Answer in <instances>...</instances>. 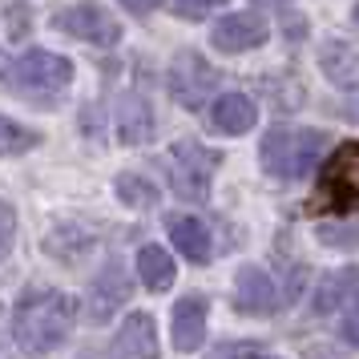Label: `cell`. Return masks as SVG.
I'll list each match as a JSON object with an SVG mask.
<instances>
[{"label": "cell", "mask_w": 359, "mask_h": 359, "mask_svg": "<svg viewBox=\"0 0 359 359\" xmlns=\"http://www.w3.org/2000/svg\"><path fill=\"white\" fill-rule=\"evenodd\" d=\"M114 359H158V327H154V315L146 311H133L130 319L121 323L117 339L109 343Z\"/></svg>", "instance_id": "11"}, {"label": "cell", "mask_w": 359, "mask_h": 359, "mask_svg": "<svg viewBox=\"0 0 359 359\" xmlns=\"http://www.w3.org/2000/svg\"><path fill=\"white\" fill-rule=\"evenodd\" d=\"M355 117H359V101H355Z\"/></svg>", "instance_id": "32"}, {"label": "cell", "mask_w": 359, "mask_h": 359, "mask_svg": "<svg viewBox=\"0 0 359 359\" xmlns=\"http://www.w3.org/2000/svg\"><path fill=\"white\" fill-rule=\"evenodd\" d=\"M266 36H271V25L259 13H230L210 29V45L218 53H246L259 49Z\"/></svg>", "instance_id": "8"}, {"label": "cell", "mask_w": 359, "mask_h": 359, "mask_svg": "<svg viewBox=\"0 0 359 359\" xmlns=\"http://www.w3.org/2000/svg\"><path fill=\"white\" fill-rule=\"evenodd\" d=\"M121 4H126L130 13H137V17H142V13H154V8H158V0H121Z\"/></svg>", "instance_id": "28"}, {"label": "cell", "mask_w": 359, "mask_h": 359, "mask_svg": "<svg viewBox=\"0 0 359 359\" xmlns=\"http://www.w3.org/2000/svg\"><path fill=\"white\" fill-rule=\"evenodd\" d=\"M170 243L178 246V255L202 266V262H210V230L202 218L194 214H178V218H170Z\"/></svg>", "instance_id": "16"}, {"label": "cell", "mask_w": 359, "mask_h": 359, "mask_svg": "<svg viewBox=\"0 0 359 359\" xmlns=\"http://www.w3.org/2000/svg\"><path fill=\"white\" fill-rule=\"evenodd\" d=\"M307 359H327V355H323V347H311V351H307Z\"/></svg>", "instance_id": "29"}, {"label": "cell", "mask_w": 359, "mask_h": 359, "mask_svg": "<svg viewBox=\"0 0 359 359\" xmlns=\"http://www.w3.org/2000/svg\"><path fill=\"white\" fill-rule=\"evenodd\" d=\"M93 246V230H85L81 222H57L45 234V255H53L57 262H77Z\"/></svg>", "instance_id": "17"}, {"label": "cell", "mask_w": 359, "mask_h": 359, "mask_svg": "<svg viewBox=\"0 0 359 359\" xmlns=\"http://www.w3.org/2000/svg\"><path fill=\"white\" fill-rule=\"evenodd\" d=\"M137 275L146 283V291H170L174 287V259L165 255L162 246H142L137 250Z\"/></svg>", "instance_id": "18"}, {"label": "cell", "mask_w": 359, "mask_h": 359, "mask_svg": "<svg viewBox=\"0 0 359 359\" xmlns=\"http://www.w3.org/2000/svg\"><path fill=\"white\" fill-rule=\"evenodd\" d=\"M13 238H17V210L0 198V259L13 250Z\"/></svg>", "instance_id": "24"}, {"label": "cell", "mask_w": 359, "mask_h": 359, "mask_svg": "<svg viewBox=\"0 0 359 359\" xmlns=\"http://www.w3.org/2000/svg\"><path fill=\"white\" fill-rule=\"evenodd\" d=\"M206 359H262V343L255 339H222L206 351Z\"/></svg>", "instance_id": "23"}, {"label": "cell", "mask_w": 359, "mask_h": 359, "mask_svg": "<svg viewBox=\"0 0 359 359\" xmlns=\"http://www.w3.org/2000/svg\"><path fill=\"white\" fill-rule=\"evenodd\" d=\"M355 303H359V266H339V271L319 278V287H315V311L319 315L347 311Z\"/></svg>", "instance_id": "13"}, {"label": "cell", "mask_w": 359, "mask_h": 359, "mask_svg": "<svg viewBox=\"0 0 359 359\" xmlns=\"http://www.w3.org/2000/svg\"><path fill=\"white\" fill-rule=\"evenodd\" d=\"M0 29H4L8 41H25L29 29H33V13H29V4H20V0L4 4V8H0Z\"/></svg>", "instance_id": "22"}, {"label": "cell", "mask_w": 359, "mask_h": 359, "mask_svg": "<svg viewBox=\"0 0 359 359\" xmlns=\"http://www.w3.org/2000/svg\"><path fill=\"white\" fill-rule=\"evenodd\" d=\"M117 198L130 206V210H149V206H158V186L142 174H117Z\"/></svg>", "instance_id": "20"}, {"label": "cell", "mask_w": 359, "mask_h": 359, "mask_svg": "<svg viewBox=\"0 0 359 359\" xmlns=\"http://www.w3.org/2000/svg\"><path fill=\"white\" fill-rule=\"evenodd\" d=\"M126 299H130V278L121 271V262H109L89 291V323H109L126 307Z\"/></svg>", "instance_id": "10"}, {"label": "cell", "mask_w": 359, "mask_h": 359, "mask_svg": "<svg viewBox=\"0 0 359 359\" xmlns=\"http://www.w3.org/2000/svg\"><path fill=\"white\" fill-rule=\"evenodd\" d=\"M13 323H8V311L0 307V359H13Z\"/></svg>", "instance_id": "26"}, {"label": "cell", "mask_w": 359, "mask_h": 359, "mask_svg": "<svg viewBox=\"0 0 359 359\" xmlns=\"http://www.w3.org/2000/svg\"><path fill=\"white\" fill-rule=\"evenodd\" d=\"M319 69L331 85H343V89H355L359 85V49L351 41H327L319 49Z\"/></svg>", "instance_id": "15"}, {"label": "cell", "mask_w": 359, "mask_h": 359, "mask_svg": "<svg viewBox=\"0 0 359 359\" xmlns=\"http://www.w3.org/2000/svg\"><path fill=\"white\" fill-rule=\"evenodd\" d=\"M73 81V61L65 57H57L49 49H33L25 53L17 65H13V85L25 89V93H57V89H65Z\"/></svg>", "instance_id": "6"}, {"label": "cell", "mask_w": 359, "mask_h": 359, "mask_svg": "<svg viewBox=\"0 0 359 359\" xmlns=\"http://www.w3.org/2000/svg\"><path fill=\"white\" fill-rule=\"evenodd\" d=\"M255 4H287V0H255Z\"/></svg>", "instance_id": "30"}, {"label": "cell", "mask_w": 359, "mask_h": 359, "mask_svg": "<svg viewBox=\"0 0 359 359\" xmlns=\"http://www.w3.org/2000/svg\"><path fill=\"white\" fill-rule=\"evenodd\" d=\"M311 210L351 214L359 210V142H339L319 170V190Z\"/></svg>", "instance_id": "3"}, {"label": "cell", "mask_w": 359, "mask_h": 359, "mask_svg": "<svg viewBox=\"0 0 359 359\" xmlns=\"http://www.w3.org/2000/svg\"><path fill=\"white\" fill-rule=\"evenodd\" d=\"M218 170V154L198 142H178L170 149V186L182 202H206Z\"/></svg>", "instance_id": "4"}, {"label": "cell", "mask_w": 359, "mask_h": 359, "mask_svg": "<svg viewBox=\"0 0 359 359\" xmlns=\"http://www.w3.org/2000/svg\"><path fill=\"white\" fill-rule=\"evenodd\" d=\"M165 81H170V93H174L178 105L198 109V105L206 101V93L218 85V69L206 65L198 53H178V57H174V65H170V77H165Z\"/></svg>", "instance_id": "7"}, {"label": "cell", "mask_w": 359, "mask_h": 359, "mask_svg": "<svg viewBox=\"0 0 359 359\" xmlns=\"http://www.w3.org/2000/svg\"><path fill=\"white\" fill-rule=\"evenodd\" d=\"M351 17H355V25H359V4H355V13H351Z\"/></svg>", "instance_id": "31"}, {"label": "cell", "mask_w": 359, "mask_h": 359, "mask_svg": "<svg viewBox=\"0 0 359 359\" xmlns=\"http://www.w3.org/2000/svg\"><path fill=\"white\" fill-rule=\"evenodd\" d=\"M53 25H57L61 33L77 36V41L97 45V49H114L117 41H121V25H117L101 4H69L61 13H53Z\"/></svg>", "instance_id": "5"}, {"label": "cell", "mask_w": 359, "mask_h": 359, "mask_svg": "<svg viewBox=\"0 0 359 359\" xmlns=\"http://www.w3.org/2000/svg\"><path fill=\"white\" fill-rule=\"evenodd\" d=\"M149 133H154V117H149L146 101L142 97L121 101V142L137 146V142H149Z\"/></svg>", "instance_id": "19"}, {"label": "cell", "mask_w": 359, "mask_h": 359, "mask_svg": "<svg viewBox=\"0 0 359 359\" xmlns=\"http://www.w3.org/2000/svg\"><path fill=\"white\" fill-rule=\"evenodd\" d=\"M343 339L355 343V347H359V303H355V307L343 311Z\"/></svg>", "instance_id": "27"}, {"label": "cell", "mask_w": 359, "mask_h": 359, "mask_svg": "<svg viewBox=\"0 0 359 359\" xmlns=\"http://www.w3.org/2000/svg\"><path fill=\"white\" fill-rule=\"evenodd\" d=\"M41 137L33 130H25L17 126L13 117H0V158H13V154H25V149H33Z\"/></svg>", "instance_id": "21"}, {"label": "cell", "mask_w": 359, "mask_h": 359, "mask_svg": "<svg viewBox=\"0 0 359 359\" xmlns=\"http://www.w3.org/2000/svg\"><path fill=\"white\" fill-rule=\"evenodd\" d=\"M327 137L319 130H299V126H275L262 137V170L275 178H303L319 162Z\"/></svg>", "instance_id": "2"}, {"label": "cell", "mask_w": 359, "mask_h": 359, "mask_svg": "<svg viewBox=\"0 0 359 359\" xmlns=\"http://www.w3.org/2000/svg\"><path fill=\"white\" fill-rule=\"evenodd\" d=\"M255 121H259V109H255V101L246 97V93H222V97L214 101V109H210V126L218 133H226V137L250 133Z\"/></svg>", "instance_id": "14"}, {"label": "cell", "mask_w": 359, "mask_h": 359, "mask_svg": "<svg viewBox=\"0 0 359 359\" xmlns=\"http://www.w3.org/2000/svg\"><path fill=\"white\" fill-rule=\"evenodd\" d=\"M234 307L243 315H271V311L283 307V291H278V283L266 271L243 266L234 275Z\"/></svg>", "instance_id": "9"}, {"label": "cell", "mask_w": 359, "mask_h": 359, "mask_svg": "<svg viewBox=\"0 0 359 359\" xmlns=\"http://www.w3.org/2000/svg\"><path fill=\"white\" fill-rule=\"evenodd\" d=\"M170 339H174V351H198L202 347V339H206V299L186 294V299L174 303Z\"/></svg>", "instance_id": "12"}, {"label": "cell", "mask_w": 359, "mask_h": 359, "mask_svg": "<svg viewBox=\"0 0 359 359\" xmlns=\"http://www.w3.org/2000/svg\"><path fill=\"white\" fill-rule=\"evenodd\" d=\"M73 315H77V303L65 291L29 287L13 315V339L20 343L25 355H49L73 331Z\"/></svg>", "instance_id": "1"}, {"label": "cell", "mask_w": 359, "mask_h": 359, "mask_svg": "<svg viewBox=\"0 0 359 359\" xmlns=\"http://www.w3.org/2000/svg\"><path fill=\"white\" fill-rule=\"evenodd\" d=\"M178 17H190V20H198V17H206L214 8V0H165Z\"/></svg>", "instance_id": "25"}]
</instances>
